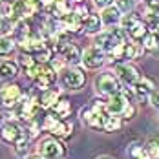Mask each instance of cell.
<instances>
[{"mask_svg":"<svg viewBox=\"0 0 159 159\" xmlns=\"http://www.w3.org/2000/svg\"><path fill=\"white\" fill-rule=\"evenodd\" d=\"M135 2H139V0H135Z\"/></svg>","mask_w":159,"mask_h":159,"instance_id":"obj_40","label":"cell"},{"mask_svg":"<svg viewBox=\"0 0 159 159\" xmlns=\"http://www.w3.org/2000/svg\"><path fill=\"white\" fill-rule=\"evenodd\" d=\"M128 40H130L128 33L125 31L123 28H119V26L110 28V30H106V31H101L99 35H95V46L99 49H102L104 53H108V55H111L113 49L117 48V46L125 44Z\"/></svg>","mask_w":159,"mask_h":159,"instance_id":"obj_1","label":"cell"},{"mask_svg":"<svg viewBox=\"0 0 159 159\" xmlns=\"http://www.w3.org/2000/svg\"><path fill=\"white\" fill-rule=\"evenodd\" d=\"M28 150H30V139L20 137V139L15 143V154H16V156H24Z\"/></svg>","mask_w":159,"mask_h":159,"instance_id":"obj_28","label":"cell"},{"mask_svg":"<svg viewBox=\"0 0 159 159\" xmlns=\"http://www.w3.org/2000/svg\"><path fill=\"white\" fill-rule=\"evenodd\" d=\"M115 6H117V9H119L123 15H126V13H132V11H134L135 0H115Z\"/></svg>","mask_w":159,"mask_h":159,"instance_id":"obj_25","label":"cell"},{"mask_svg":"<svg viewBox=\"0 0 159 159\" xmlns=\"http://www.w3.org/2000/svg\"><path fill=\"white\" fill-rule=\"evenodd\" d=\"M20 137H24V128L18 123H6L0 130V139L7 144H15Z\"/></svg>","mask_w":159,"mask_h":159,"instance_id":"obj_11","label":"cell"},{"mask_svg":"<svg viewBox=\"0 0 159 159\" xmlns=\"http://www.w3.org/2000/svg\"><path fill=\"white\" fill-rule=\"evenodd\" d=\"M143 20V16L137 15V13H126V15H123V18H121V24H119V28H123L125 31H128V30H132L137 22H141Z\"/></svg>","mask_w":159,"mask_h":159,"instance_id":"obj_21","label":"cell"},{"mask_svg":"<svg viewBox=\"0 0 159 159\" xmlns=\"http://www.w3.org/2000/svg\"><path fill=\"white\" fill-rule=\"evenodd\" d=\"M143 20H144V24L148 26V30H150V31H156V30H157V26H159V15L146 11V13L143 15Z\"/></svg>","mask_w":159,"mask_h":159,"instance_id":"obj_24","label":"cell"},{"mask_svg":"<svg viewBox=\"0 0 159 159\" xmlns=\"http://www.w3.org/2000/svg\"><path fill=\"white\" fill-rule=\"evenodd\" d=\"M0 13L6 15V7H4V2H2V0H0Z\"/></svg>","mask_w":159,"mask_h":159,"instance_id":"obj_34","label":"cell"},{"mask_svg":"<svg viewBox=\"0 0 159 159\" xmlns=\"http://www.w3.org/2000/svg\"><path fill=\"white\" fill-rule=\"evenodd\" d=\"M134 115H135V106H134V104H130V106H128V110L123 113V117H125V119H132Z\"/></svg>","mask_w":159,"mask_h":159,"instance_id":"obj_33","label":"cell"},{"mask_svg":"<svg viewBox=\"0 0 159 159\" xmlns=\"http://www.w3.org/2000/svg\"><path fill=\"white\" fill-rule=\"evenodd\" d=\"M28 159H44V157H40V156H31V157H28Z\"/></svg>","mask_w":159,"mask_h":159,"instance_id":"obj_36","label":"cell"},{"mask_svg":"<svg viewBox=\"0 0 159 159\" xmlns=\"http://www.w3.org/2000/svg\"><path fill=\"white\" fill-rule=\"evenodd\" d=\"M113 73L117 75V79L121 80L125 86H132V88L141 80L139 70L132 62H117L113 66Z\"/></svg>","mask_w":159,"mask_h":159,"instance_id":"obj_3","label":"cell"},{"mask_svg":"<svg viewBox=\"0 0 159 159\" xmlns=\"http://www.w3.org/2000/svg\"><path fill=\"white\" fill-rule=\"evenodd\" d=\"M104 24H102V18L101 15H95V13H90L88 18H84V24H82V31L86 35H99L102 31Z\"/></svg>","mask_w":159,"mask_h":159,"instance_id":"obj_16","label":"cell"},{"mask_svg":"<svg viewBox=\"0 0 159 159\" xmlns=\"http://www.w3.org/2000/svg\"><path fill=\"white\" fill-rule=\"evenodd\" d=\"M146 150H148V154H150L152 159H159V139L152 137V139L146 143Z\"/></svg>","mask_w":159,"mask_h":159,"instance_id":"obj_27","label":"cell"},{"mask_svg":"<svg viewBox=\"0 0 159 159\" xmlns=\"http://www.w3.org/2000/svg\"><path fill=\"white\" fill-rule=\"evenodd\" d=\"M55 77H57V71H55L49 64H46V66H44V70L40 71V75L33 80V82H35V88H37V90H42V92H44V90H48V88L53 86Z\"/></svg>","mask_w":159,"mask_h":159,"instance_id":"obj_13","label":"cell"},{"mask_svg":"<svg viewBox=\"0 0 159 159\" xmlns=\"http://www.w3.org/2000/svg\"><path fill=\"white\" fill-rule=\"evenodd\" d=\"M154 90H157V88H156V82L150 79V77H141V80L134 86V93H135V97L139 101L150 99V95L154 93Z\"/></svg>","mask_w":159,"mask_h":159,"instance_id":"obj_14","label":"cell"},{"mask_svg":"<svg viewBox=\"0 0 159 159\" xmlns=\"http://www.w3.org/2000/svg\"><path fill=\"white\" fill-rule=\"evenodd\" d=\"M59 20V28L64 30L66 33H82V24H84V20L80 18L73 9L68 13V15H64L62 18H57Z\"/></svg>","mask_w":159,"mask_h":159,"instance_id":"obj_10","label":"cell"},{"mask_svg":"<svg viewBox=\"0 0 159 159\" xmlns=\"http://www.w3.org/2000/svg\"><path fill=\"white\" fill-rule=\"evenodd\" d=\"M73 11H75V13H77V15H79L80 18H82V20L90 16V9L86 7V4H84V2H82V4H75V7H73Z\"/></svg>","mask_w":159,"mask_h":159,"instance_id":"obj_29","label":"cell"},{"mask_svg":"<svg viewBox=\"0 0 159 159\" xmlns=\"http://www.w3.org/2000/svg\"><path fill=\"white\" fill-rule=\"evenodd\" d=\"M61 80H62V86L66 90L77 92L86 82V73L80 68H77V66H70V68H66L61 73Z\"/></svg>","mask_w":159,"mask_h":159,"instance_id":"obj_4","label":"cell"},{"mask_svg":"<svg viewBox=\"0 0 159 159\" xmlns=\"http://www.w3.org/2000/svg\"><path fill=\"white\" fill-rule=\"evenodd\" d=\"M113 2L115 0H93V6H95L97 9H106V7L113 6Z\"/></svg>","mask_w":159,"mask_h":159,"instance_id":"obj_31","label":"cell"},{"mask_svg":"<svg viewBox=\"0 0 159 159\" xmlns=\"http://www.w3.org/2000/svg\"><path fill=\"white\" fill-rule=\"evenodd\" d=\"M66 154V148L61 141H57L55 137H48L39 144V156L44 159H61Z\"/></svg>","mask_w":159,"mask_h":159,"instance_id":"obj_5","label":"cell"},{"mask_svg":"<svg viewBox=\"0 0 159 159\" xmlns=\"http://www.w3.org/2000/svg\"><path fill=\"white\" fill-rule=\"evenodd\" d=\"M132 102H130V99L125 92H121V93H115V95L108 97V101H106V111L110 113V115H119V117H123V113L128 110V106H130Z\"/></svg>","mask_w":159,"mask_h":159,"instance_id":"obj_9","label":"cell"},{"mask_svg":"<svg viewBox=\"0 0 159 159\" xmlns=\"http://www.w3.org/2000/svg\"><path fill=\"white\" fill-rule=\"evenodd\" d=\"M121 126H123V119H121L119 115H108L102 130H106V132H110L111 134V132H119Z\"/></svg>","mask_w":159,"mask_h":159,"instance_id":"obj_22","label":"cell"},{"mask_svg":"<svg viewBox=\"0 0 159 159\" xmlns=\"http://www.w3.org/2000/svg\"><path fill=\"white\" fill-rule=\"evenodd\" d=\"M35 64H37V61H35V57H33V55H30V53H22V55L18 57V66H20L24 71L31 70Z\"/></svg>","mask_w":159,"mask_h":159,"instance_id":"obj_23","label":"cell"},{"mask_svg":"<svg viewBox=\"0 0 159 159\" xmlns=\"http://www.w3.org/2000/svg\"><path fill=\"white\" fill-rule=\"evenodd\" d=\"M18 75V62L15 61H4L0 64V79L2 80H11Z\"/></svg>","mask_w":159,"mask_h":159,"instance_id":"obj_17","label":"cell"},{"mask_svg":"<svg viewBox=\"0 0 159 159\" xmlns=\"http://www.w3.org/2000/svg\"><path fill=\"white\" fill-rule=\"evenodd\" d=\"M9 2H11V0H9Z\"/></svg>","mask_w":159,"mask_h":159,"instance_id":"obj_41","label":"cell"},{"mask_svg":"<svg viewBox=\"0 0 159 159\" xmlns=\"http://www.w3.org/2000/svg\"><path fill=\"white\" fill-rule=\"evenodd\" d=\"M82 2H84V0H75V4H82Z\"/></svg>","mask_w":159,"mask_h":159,"instance_id":"obj_37","label":"cell"},{"mask_svg":"<svg viewBox=\"0 0 159 159\" xmlns=\"http://www.w3.org/2000/svg\"><path fill=\"white\" fill-rule=\"evenodd\" d=\"M97 159H113V157H110V156H99Z\"/></svg>","mask_w":159,"mask_h":159,"instance_id":"obj_35","label":"cell"},{"mask_svg":"<svg viewBox=\"0 0 159 159\" xmlns=\"http://www.w3.org/2000/svg\"><path fill=\"white\" fill-rule=\"evenodd\" d=\"M57 51H59V55L66 61L68 66H77V64H80V61H82V51H80V49L77 48V44L71 42V40L61 42V44L57 46Z\"/></svg>","mask_w":159,"mask_h":159,"instance_id":"obj_8","label":"cell"},{"mask_svg":"<svg viewBox=\"0 0 159 159\" xmlns=\"http://www.w3.org/2000/svg\"><path fill=\"white\" fill-rule=\"evenodd\" d=\"M22 99V90L16 82H6L0 88V102L4 108H15L16 102Z\"/></svg>","mask_w":159,"mask_h":159,"instance_id":"obj_6","label":"cell"},{"mask_svg":"<svg viewBox=\"0 0 159 159\" xmlns=\"http://www.w3.org/2000/svg\"><path fill=\"white\" fill-rule=\"evenodd\" d=\"M121 84H123V82L117 79V75L111 73V71H102V73H99L95 79H93V88L97 90V93L106 95V97L121 93V92H123Z\"/></svg>","mask_w":159,"mask_h":159,"instance_id":"obj_2","label":"cell"},{"mask_svg":"<svg viewBox=\"0 0 159 159\" xmlns=\"http://www.w3.org/2000/svg\"><path fill=\"white\" fill-rule=\"evenodd\" d=\"M128 37H130V40L132 42H137V44H141L144 40V37L150 33V30H148V26L144 24V20H141V22H137L132 30H128Z\"/></svg>","mask_w":159,"mask_h":159,"instance_id":"obj_18","label":"cell"},{"mask_svg":"<svg viewBox=\"0 0 159 159\" xmlns=\"http://www.w3.org/2000/svg\"><path fill=\"white\" fill-rule=\"evenodd\" d=\"M53 113L59 117V119H62V121H66L68 117H70V113H71V102L68 101V99H61L55 106H53Z\"/></svg>","mask_w":159,"mask_h":159,"instance_id":"obj_20","label":"cell"},{"mask_svg":"<svg viewBox=\"0 0 159 159\" xmlns=\"http://www.w3.org/2000/svg\"><path fill=\"white\" fill-rule=\"evenodd\" d=\"M62 92L55 86H51V88H48V90H44L42 93H40V97H39V104H40V108H44V110H53V106L62 99Z\"/></svg>","mask_w":159,"mask_h":159,"instance_id":"obj_12","label":"cell"},{"mask_svg":"<svg viewBox=\"0 0 159 159\" xmlns=\"http://www.w3.org/2000/svg\"><path fill=\"white\" fill-rule=\"evenodd\" d=\"M143 2H144V7H146V11L159 15V0H143Z\"/></svg>","mask_w":159,"mask_h":159,"instance_id":"obj_30","label":"cell"},{"mask_svg":"<svg viewBox=\"0 0 159 159\" xmlns=\"http://www.w3.org/2000/svg\"><path fill=\"white\" fill-rule=\"evenodd\" d=\"M0 123H2V117H0Z\"/></svg>","mask_w":159,"mask_h":159,"instance_id":"obj_39","label":"cell"},{"mask_svg":"<svg viewBox=\"0 0 159 159\" xmlns=\"http://www.w3.org/2000/svg\"><path fill=\"white\" fill-rule=\"evenodd\" d=\"M16 49V40L11 35H2L0 37V57H7Z\"/></svg>","mask_w":159,"mask_h":159,"instance_id":"obj_19","label":"cell"},{"mask_svg":"<svg viewBox=\"0 0 159 159\" xmlns=\"http://www.w3.org/2000/svg\"><path fill=\"white\" fill-rule=\"evenodd\" d=\"M148 101H150V104H152L156 110H159V90H154V93L150 95Z\"/></svg>","mask_w":159,"mask_h":159,"instance_id":"obj_32","label":"cell"},{"mask_svg":"<svg viewBox=\"0 0 159 159\" xmlns=\"http://www.w3.org/2000/svg\"><path fill=\"white\" fill-rule=\"evenodd\" d=\"M13 22L9 20V16H6L4 13H0V37L2 35H7L9 31H13Z\"/></svg>","mask_w":159,"mask_h":159,"instance_id":"obj_26","label":"cell"},{"mask_svg":"<svg viewBox=\"0 0 159 159\" xmlns=\"http://www.w3.org/2000/svg\"><path fill=\"white\" fill-rule=\"evenodd\" d=\"M106 59V53L102 49H99L97 46H90L82 51V61L80 64L86 68V70H99Z\"/></svg>","mask_w":159,"mask_h":159,"instance_id":"obj_7","label":"cell"},{"mask_svg":"<svg viewBox=\"0 0 159 159\" xmlns=\"http://www.w3.org/2000/svg\"><path fill=\"white\" fill-rule=\"evenodd\" d=\"M156 33H159V26H157V30H156Z\"/></svg>","mask_w":159,"mask_h":159,"instance_id":"obj_38","label":"cell"},{"mask_svg":"<svg viewBox=\"0 0 159 159\" xmlns=\"http://www.w3.org/2000/svg\"><path fill=\"white\" fill-rule=\"evenodd\" d=\"M101 18H102V24H104L106 28H115V26H119V24H121L123 13L117 9V6H110V7L102 9Z\"/></svg>","mask_w":159,"mask_h":159,"instance_id":"obj_15","label":"cell"}]
</instances>
